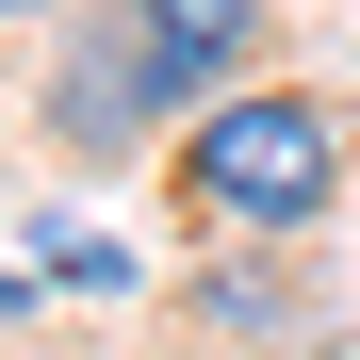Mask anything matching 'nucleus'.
<instances>
[{
	"label": "nucleus",
	"mask_w": 360,
	"mask_h": 360,
	"mask_svg": "<svg viewBox=\"0 0 360 360\" xmlns=\"http://www.w3.org/2000/svg\"><path fill=\"white\" fill-rule=\"evenodd\" d=\"M180 197H197V229H311L344 197V115L328 98H213V115H180Z\"/></svg>",
	"instance_id": "obj_1"
},
{
	"label": "nucleus",
	"mask_w": 360,
	"mask_h": 360,
	"mask_svg": "<svg viewBox=\"0 0 360 360\" xmlns=\"http://www.w3.org/2000/svg\"><path fill=\"white\" fill-rule=\"evenodd\" d=\"M246 33H262V0H115V49H131L148 115H213L229 66H246Z\"/></svg>",
	"instance_id": "obj_2"
},
{
	"label": "nucleus",
	"mask_w": 360,
	"mask_h": 360,
	"mask_svg": "<svg viewBox=\"0 0 360 360\" xmlns=\"http://www.w3.org/2000/svg\"><path fill=\"white\" fill-rule=\"evenodd\" d=\"M49 131H66L82 164H115V148L148 131V82H131V49H115V17H82V49L49 66Z\"/></svg>",
	"instance_id": "obj_3"
},
{
	"label": "nucleus",
	"mask_w": 360,
	"mask_h": 360,
	"mask_svg": "<svg viewBox=\"0 0 360 360\" xmlns=\"http://www.w3.org/2000/svg\"><path fill=\"white\" fill-rule=\"evenodd\" d=\"M33 278H66V295H131V246H98V229H49Z\"/></svg>",
	"instance_id": "obj_4"
}]
</instances>
